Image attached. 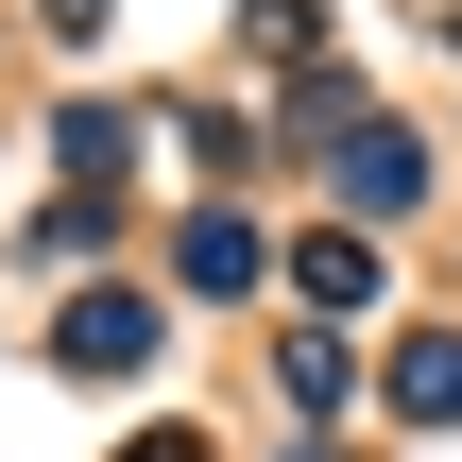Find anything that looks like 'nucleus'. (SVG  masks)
Segmentation results:
<instances>
[{
	"mask_svg": "<svg viewBox=\"0 0 462 462\" xmlns=\"http://www.w3.org/2000/svg\"><path fill=\"white\" fill-rule=\"evenodd\" d=\"M394 411H411V429H462V343H446V326L394 360Z\"/></svg>",
	"mask_w": 462,
	"mask_h": 462,
	"instance_id": "obj_2",
	"label": "nucleus"
},
{
	"mask_svg": "<svg viewBox=\"0 0 462 462\" xmlns=\"http://www.w3.org/2000/svg\"><path fill=\"white\" fill-rule=\"evenodd\" d=\"M257 274V223H189V291H240Z\"/></svg>",
	"mask_w": 462,
	"mask_h": 462,
	"instance_id": "obj_4",
	"label": "nucleus"
},
{
	"mask_svg": "<svg viewBox=\"0 0 462 462\" xmlns=\"http://www.w3.org/2000/svg\"><path fill=\"white\" fill-rule=\"evenodd\" d=\"M69 360H86V377L154 360V309H137V291H86V309H69Z\"/></svg>",
	"mask_w": 462,
	"mask_h": 462,
	"instance_id": "obj_1",
	"label": "nucleus"
},
{
	"mask_svg": "<svg viewBox=\"0 0 462 462\" xmlns=\"http://www.w3.org/2000/svg\"><path fill=\"white\" fill-rule=\"evenodd\" d=\"M120 462H206V446H189V429H137V446H120Z\"/></svg>",
	"mask_w": 462,
	"mask_h": 462,
	"instance_id": "obj_6",
	"label": "nucleus"
},
{
	"mask_svg": "<svg viewBox=\"0 0 462 462\" xmlns=\"http://www.w3.org/2000/svg\"><path fill=\"white\" fill-rule=\"evenodd\" d=\"M343 189H360V206H394V189H411V137H394V120H360V137H343Z\"/></svg>",
	"mask_w": 462,
	"mask_h": 462,
	"instance_id": "obj_3",
	"label": "nucleus"
},
{
	"mask_svg": "<svg viewBox=\"0 0 462 462\" xmlns=\"http://www.w3.org/2000/svg\"><path fill=\"white\" fill-rule=\"evenodd\" d=\"M274 394H291V411H343V343H326V326H309V343H291V360H274Z\"/></svg>",
	"mask_w": 462,
	"mask_h": 462,
	"instance_id": "obj_5",
	"label": "nucleus"
}]
</instances>
